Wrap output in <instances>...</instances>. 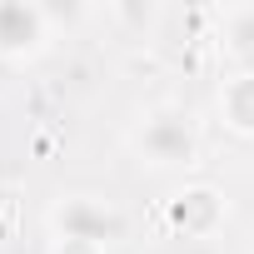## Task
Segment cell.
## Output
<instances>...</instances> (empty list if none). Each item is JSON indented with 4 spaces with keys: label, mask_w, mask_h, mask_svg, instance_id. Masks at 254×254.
Segmentation results:
<instances>
[{
    "label": "cell",
    "mask_w": 254,
    "mask_h": 254,
    "mask_svg": "<svg viewBox=\"0 0 254 254\" xmlns=\"http://www.w3.org/2000/svg\"><path fill=\"white\" fill-rule=\"evenodd\" d=\"M130 150L155 165V170H180V165H194L199 160V130L190 110L180 105H155L140 115V125L130 130Z\"/></svg>",
    "instance_id": "cell-1"
},
{
    "label": "cell",
    "mask_w": 254,
    "mask_h": 254,
    "mask_svg": "<svg viewBox=\"0 0 254 254\" xmlns=\"http://www.w3.org/2000/svg\"><path fill=\"white\" fill-rule=\"evenodd\" d=\"M224 40H234V50L254 60V5L224 10Z\"/></svg>",
    "instance_id": "cell-6"
},
{
    "label": "cell",
    "mask_w": 254,
    "mask_h": 254,
    "mask_svg": "<svg viewBox=\"0 0 254 254\" xmlns=\"http://www.w3.org/2000/svg\"><path fill=\"white\" fill-rule=\"evenodd\" d=\"M165 224L180 239H209L224 224V194L214 185H185L165 199Z\"/></svg>",
    "instance_id": "cell-3"
},
{
    "label": "cell",
    "mask_w": 254,
    "mask_h": 254,
    "mask_svg": "<svg viewBox=\"0 0 254 254\" xmlns=\"http://www.w3.org/2000/svg\"><path fill=\"white\" fill-rule=\"evenodd\" d=\"M50 229H55V239H90V244L110 249L125 234V214L95 194H65L50 209Z\"/></svg>",
    "instance_id": "cell-2"
},
{
    "label": "cell",
    "mask_w": 254,
    "mask_h": 254,
    "mask_svg": "<svg viewBox=\"0 0 254 254\" xmlns=\"http://www.w3.org/2000/svg\"><path fill=\"white\" fill-rule=\"evenodd\" d=\"M50 40V15L30 0H0V55L5 60H30Z\"/></svg>",
    "instance_id": "cell-4"
},
{
    "label": "cell",
    "mask_w": 254,
    "mask_h": 254,
    "mask_svg": "<svg viewBox=\"0 0 254 254\" xmlns=\"http://www.w3.org/2000/svg\"><path fill=\"white\" fill-rule=\"evenodd\" d=\"M50 254H105V244H90V239H55Z\"/></svg>",
    "instance_id": "cell-7"
},
{
    "label": "cell",
    "mask_w": 254,
    "mask_h": 254,
    "mask_svg": "<svg viewBox=\"0 0 254 254\" xmlns=\"http://www.w3.org/2000/svg\"><path fill=\"white\" fill-rule=\"evenodd\" d=\"M214 110H219V120H224V130L254 140V65H244V70H234V75L219 80Z\"/></svg>",
    "instance_id": "cell-5"
}]
</instances>
